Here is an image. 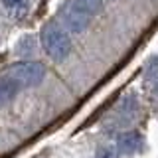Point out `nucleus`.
I'll return each mask as SVG.
<instances>
[{
	"label": "nucleus",
	"instance_id": "f257e3e1",
	"mask_svg": "<svg viewBox=\"0 0 158 158\" xmlns=\"http://www.w3.org/2000/svg\"><path fill=\"white\" fill-rule=\"evenodd\" d=\"M40 42H42L44 52H46L49 57L57 59V61L65 59L67 53L71 52V42H69L67 32L56 22H48L46 26L42 28Z\"/></svg>",
	"mask_w": 158,
	"mask_h": 158
},
{
	"label": "nucleus",
	"instance_id": "f03ea898",
	"mask_svg": "<svg viewBox=\"0 0 158 158\" xmlns=\"http://www.w3.org/2000/svg\"><path fill=\"white\" fill-rule=\"evenodd\" d=\"M6 75L12 77L20 87H34L44 81L46 67L40 61H16L6 69Z\"/></svg>",
	"mask_w": 158,
	"mask_h": 158
},
{
	"label": "nucleus",
	"instance_id": "7ed1b4c3",
	"mask_svg": "<svg viewBox=\"0 0 158 158\" xmlns=\"http://www.w3.org/2000/svg\"><path fill=\"white\" fill-rule=\"evenodd\" d=\"M61 18H63V22H65L67 30L73 32V34H81L83 30L89 26V22H91V14H87L85 10L75 6L73 2L67 4V6L61 10Z\"/></svg>",
	"mask_w": 158,
	"mask_h": 158
},
{
	"label": "nucleus",
	"instance_id": "20e7f679",
	"mask_svg": "<svg viewBox=\"0 0 158 158\" xmlns=\"http://www.w3.org/2000/svg\"><path fill=\"white\" fill-rule=\"evenodd\" d=\"M140 148H142V136L136 131L123 132L117 140V150L121 154H136Z\"/></svg>",
	"mask_w": 158,
	"mask_h": 158
},
{
	"label": "nucleus",
	"instance_id": "39448f33",
	"mask_svg": "<svg viewBox=\"0 0 158 158\" xmlns=\"http://www.w3.org/2000/svg\"><path fill=\"white\" fill-rule=\"evenodd\" d=\"M20 89L22 87H20L12 77H8L6 73H2V75H0V107L12 101Z\"/></svg>",
	"mask_w": 158,
	"mask_h": 158
},
{
	"label": "nucleus",
	"instance_id": "423d86ee",
	"mask_svg": "<svg viewBox=\"0 0 158 158\" xmlns=\"http://www.w3.org/2000/svg\"><path fill=\"white\" fill-rule=\"evenodd\" d=\"M73 4L79 6L81 10H85L87 14H97L99 10L103 8V0H73Z\"/></svg>",
	"mask_w": 158,
	"mask_h": 158
},
{
	"label": "nucleus",
	"instance_id": "0eeeda50",
	"mask_svg": "<svg viewBox=\"0 0 158 158\" xmlns=\"http://www.w3.org/2000/svg\"><path fill=\"white\" fill-rule=\"evenodd\" d=\"M146 77L152 79V81L158 79V59H154V61L150 63V67H148V71H146Z\"/></svg>",
	"mask_w": 158,
	"mask_h": 158
},
{
	"label": "nucleus",
	"instance_id": "6e6552de",
	"mask_svg": "<svg viewBox=\"0 0 158 158\" xmlns=\"http://www.w3.org/2000/svg\"><path fill=\"white\" fill-rule=\"evenodd\" d=\"M97 158H117V156L113 154L111 150H101V152L97 154Z\"/></svg>",
	"mask_w": 158,
	"mask_h": 158
},
{
	"label": "nucleus",
	"instance_id": "1a4fd4ad",
	"mask_svg": "<svg viewBox=\"0 0 158 158\" xmlns=\"http://www.w3.org/2000/svg\"><path fill=\"white\" fill-rule=\"evenodd\" d=\"M2 2H4V4H8V6H14V4H18L20 0H2Z\"/></svg>",
	"mask_w": 158,
	"mask_h": 158
}]
</instances>
